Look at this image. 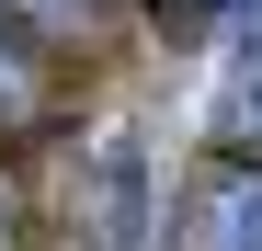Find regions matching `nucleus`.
<instances>
[{
  "label": "nucleus",
  "mask_w": 262,
  "mask_h": 251,
  "mask_svg": "<svg viewBox=\"0 0 262 251\" xmlns=\"http://www.w3.org/2000/svg\"><path fill=\"white\" fill-rule=\"evenodd\" d=\"M205 251H262V160L216 183V205H205Z\"/></svg>",
  "instance_id": "f257e3e1"
},
{
  "label": "nucleus",
  "mask_w": 262,
  "mask_h": 251,
  "mask_svg": "<svg viewBox=\"0 0 262 251\" xmlns=\"http://www.w3.org/2000/svg\"><path fill=\"white\" fill-rule=\"evenodd\" d=\"M0 23H12L23 46H80V34H92V0H0Z\"/></svg>",
  "instance_id": "f03ea898"
},
{
  "label": "nucleus",
  "mask_w": 262,
  "mask_h": 251,
  "mask_svg": "<svg viewBox=\"0 0 262 251\" xmlns=\"http://www.w3.org/2000/svg\"><path fill=\"white\" fill-rule=\"evenodd\" d=\"M46 114V80H34V46L0 23V126H34Z\"/></svg>",
  "instance_id": "7ed1b4c3"
},
{
  "label": "nucleus",
  "mask_w": 262,
  "mask_h": 251,
  "mask_svg": "<svg viewBox=\"0 0 262 251\" xmlns=\"http://www.w3.org/2000/svg\"><path fill=\"white\" fill-rule=\"evenodd\" d=\"M0 251H12V205H0Z\"/></svg>",
  "instance_id": "20e7f679"
}]
</instances>
